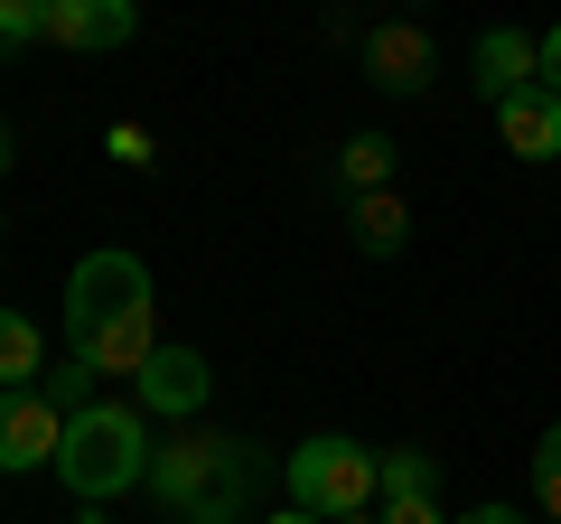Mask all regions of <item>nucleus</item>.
I'll use <instances>...</instances> for the list:
<instances>
[{"mask_svg":"<svg viewBox=\"0 0 561 524\" xmlns=\"http://www.w3.org/2000/svg\"><path fill=\"white\" fill-rule=\"evenodd\" d=\"M47 375V338L28 309H0V394H20V384Z\"/></svg>","mask_w":561,"mask_h":524,"instance_id":"12","label":"nucleus"},{"mask_svg":"<svg viewBox=\"0 0 561 524\" xmlns=\"http://www.w3.org/2000/svg\"><path fill=\"white\" fill-rule=\"evenodd\" d=\"M337 179L356 187V197H375V187H393V132H356V141L337 150Z\"/></svg>","mask_w":561,"mask_h":524,"instance_id":"13","label":"nucleus"},{"mask_svg":"<svg viewBox=\"0 0 561 524\" xmlns=\"http://www.w3.org/2000/svg\"><path fill=\"white\" fill-rule=\"evenodd\" d=\"M375 524H449V515H440V497H383Z\"/></svg>","mask_w":561,"mask_h":524,"instance_id":"18","label":"nucleus"},{"mask_svg":"<svg viewBox=\"0 0 561 524\" xmlns=\"http://www.w3.org/2000/svg\"><path fill=\"white\" fill-rule=\"evenodd\" d=\"M449 524H524V505H468V515H449Z\"/></svg>","mask_w":561,"mask_h":524,"instance_id":"20","label":"nucleus"},{"mask_svg":"<svg viewBox=\"0 0 561 524\" xmlns=\"http://www.w3.org/2000/svg\"><path fill=\"white\" fill-rule=\"evenodd\" d=\"M76 524H103V515H94V505H84V515H76Z\"/></svg>","mask_w":561,"mask_h":524,"instance_id":"24","label":"nucleus"},{"mask_svg":"<svg viewBox=\"0 0 561 524\" xmlns=\"http://www.w3.org/2000/svg\"><path fill=\"white\" fill-rule=\"evenodd\" d=\"M542 84H552V94H561V20L542 29Z\"/></svg>","mask_w":561,"mask_h":524,"instance_id":"21","label":"nucleus"},{"mask_svg":"<svg viewBox=\"0 0 561 524\" xmlns=\"http://www.w3.org/2000/svg\"><path fill=\"white\" fill-rule=\"evenodd\" d=\"M66 346H76L94 375H140L150 346H160V309H150V262L103 243L66 272Z\"/></svg>","mask_w":561,"mask_h":524,"instance_id":"2","label":"nucleus"},{"mask_svg":"<svg viewBox=\"0 0 561 524\" xmlns=\"http://www.w3.org/2000/svg\"><path fill=\"white\" fill-rule=\"evenodd\" d=\"M131 29L140 0H47V38L66 57H113V47H131Z\"/></svg>","mask_w":561,"mask_h":524,"instance_id":"8","label":"nucleus"},{"mask_svg":"<svg viewBox=\"0 0 561 524\" xmlns=\"http://www.w3.org/2000/svg\"><path fill=\"white\" fill-rule=\"evenodd\" d=\"M262 524H328V515H309V505H280V515H262Z\"/></svg>","mask_w":561,"mask_h":524,"instance_id":"23","label":"nucleus"},{"mask_svg":"<svg viewBox=\"0 0 561 524\" xmlns=\"http://www.w3.org/2000/svg\"><path fill=\"white\" fill-rule=\"evenodd\" d=\"M496 141L515 150V160H561V94L552 84H524V94H505L496 103Z\"/></svg>","mask_w":561,"mask_h":524,"instance_id":"10","label":"nucleus"},{"mask_svg":"<svg viewBox=\"0 0 561 524\" xmlns=\"http://www.w3.org/2000/svg\"><path fill=\"white\" fill-rule=\"evenodd\" d=\"M468 84H478L486 103L524 94V84H542V38L534 29H486L478 47H468Z\"/></svg>","mask_w":561,"mask_h":524,"instance_id":"9","label":"nucleus"},{"mask_svg":"<svg viewBox=\"0 0 561 524\" xmlns=\"http://www.w3.org/2000/svg\"><path fill=\"white\" fill-rule=\"evenodd\" d=\"M383 497H440V459H431V449H383ZM375 497V505H383Z\"/></svg>","mask_w":561,"mask_h":524,"instance_id":"14","label":"nucleus"},{"mask_svg":"<svg viewBox=\"0 0 561 524\" xmlns=\"http://www.w3.org/2000/svg\"><path fill=\"white\" fill-rule=\"evenodd\" d=\"M337 524H375V515H337Z\"/></svg>","mask_w":561,"mask_h":524,"instance_id":"25","label":"nucleus"},{"mask_svg":"<svg viewBox=\"0 0 561 524\" xmlns=\"http://www.w3.org/2000/svg\"><path fill=\"white\" fill-rule=\"evenodd\" d=\"M280 459L243 431H169L150 449V497L179 524H262V497H272Z\"/></svg>","mask_w":561,"mask_h":524,"instance_id":"1","label":"nucleus"},{"mask_svg":"<svg viewBox=\"0 0 561 524\" xmlns=\"http://www.w3.org/2000/svg\"><path fill=\"white\" fill-rule=\"evenodd\" d=\"M131 403L150 412V422H197L206 403H216V365L197 356V346H150V365L131 375Z\"/></svg>","mask_w":561,"mask_h":524,"instance_id":"5","label":"nucleus"},{"mask_svg":"<svg viewBox=\"0 0 561 524\" xmlns=\"http://www.w3.org/2000/svg\"><path fill=\"white\" fill-rule=\"evenodd\" d=\"M38 38H47V0H0V57H20Z\"/></svg>","mask_w":561,"mask_h":524,"instance_id":"16","label":"nucleus"},{"mask_svg":"<svg viewBox=\"0 0 561 524\" xmlns=\"http://www.w3.org/2000/svg\"><path fill=\"white\" fill-rule=\"evenodd\" d=\"M534 505H542V524H561V422L534 441Z\"/></svg>","mask_w":561,"mask_h":524,"instance_id":"15","label":"nucleus"},{"mask_svg":"<svg viewBox=\"0 0 561 524\" xmlns=\"http://www.w3.org/2000/svg\"><path fill=\"white\" fill-rule=\"evenodd\" d=\"M346 225H356V253H365V262H393L402 243H412V216H402V197H393V187L356 197V216H346Z\"/></svg>","mask_w":561,"mask_h":524,"instance_id":"11","label":"nucleus"},{"mask_svg":"<svg viewBox=\"0 0 561 524\" xmlns=\"http://www.w3.org/2000/svg\"><path fill=\"white\" fill-rule=\"evenodd\" d=\"M57 441H66V412L47 403L38 384L0 394V478H28V468H57Z\"/></svg>","mask_w":561,"mask_h":524,"instance_id":"7","label":"nucleus"},{"mask_svg":"<svg viewBox=\"0 0 561 524\" xmlns=\"http://www.w3.org/2000/svg\"><path fill=\"white\" fill-rule=\"evenodd\" d=\"M38 394H47V403H57V412H84V403H94V365H84V356L47 365V384H38Z\"/></svg>","mask_w":561,"mask_h":524,"instance_id":"17","label":"nucleus"},{"mask_svg":"<svg viewBox=\"0 0 561 524\" xmlns=\"http://www.w3.org/2000/svg\"><path fill=\"white\" fill-rule=\"evenodd\" d=\"M150 412L140 403H84L66 412V441H57V478L76 487L84 505H113L131 487H150Z\"/></svg>","mask_w":561,"mask_h":524,"instance_id":"3","label":"nucleus"},{"mask_svg":"<svg viewBox=\"0 0 561 524\" xmlns=\"http://www.w3.org/2000/svg\"><path fill=\"white\" fill-rule=\"evenodd\" d=\"M103 150H113L122 169H150V132H140V122H113V132H103Z\"/></svg>","mask_w":561,"mask_h":524,"instance_id":"19","label":"nucleus"},{"mask_svg":"<svg viewBox=\"0 0 561 524\" xmlns=\"http://www.w3.org/2000/svg\"><path fill=\"white\" fill-rule=\"evenodd\" d=\"M10 169H20V132H10V122H0V179H10Z\"/></svg>","mask_w":561,"mask_h":524,"instance_id":"22","label":"nucleus"},{"mask_svg":"<svg viewBox=\"0 0 561 524\" xmlns=\"http://www.w3.org/2000/svg\"><path fill=\"white\" fill-rule=\"evenodd\" d=\"M431 76H440V47H431L421 20H375L365 29V84L375 94L412 103V94H431Z\"/></svg>","mask_w":561,"mask_h":524,"instance_id":"6","label":"nucleus"},{"mask_svg":"<svg viewBox=\"0 0 561 524\" xmlns=\"http://www.w3.org/2000/svg\"><path fill=\"white\" fill-rule=\"evenodd\" d=\"M383 449L346 441V431H319V441H300L290 459H280V487H290V505H309V515H365V505L383 497Z\"/></svg>","mask_w":561,"mask_h":524,"instance_id":"4","label":"nucleus"}]
</instances>
